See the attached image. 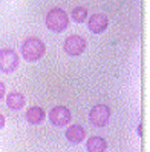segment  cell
<instances>
[{
	"label": "cell",
	"mask_w": 150,
	"mask_h": 152,
	"mask_svg": "<svg viewBox=\"0 0 150 152\" xmlns=\"http://www.w3.org/2000/svg\"><path fill=\"white\" fill-rule=\"evenodd\" d=\"M46 54V45L38 37H28L22 43V56L26 61H37Z\"/></svg>",
	"instance_id": "obj_1"
},
{
	"label": "cell",
	"mask_w": 150,
	"mask_h": 152,
	"mask_svg": "<svg viewBox=\"0 0 150 152\" xmlns=\"http://www.w3.org/2000/svg\"><path fill=\"white\" fill-rule=\"evenodd\" d=\"M45 23L48 26V29L54 31V32H63L69 26V15L64 10H61V8H57V6L51 8L46 14Z\"/></svg>",
	"instance_id": "obj_2"
},
{
	"label": "cell",
	"mask_w": 150,
	"mask_h": 152,
	"mask_svg": "<svg viewBox=\"0 0 150 152\" xmlns=\"http://www.w3.org/2000/svg\"><path fill=\"white\" fill-rule=\"evenodd\" d=\"M86 48H87V42L80 34H70L63 45V51L67 56H72V57L81 56L86 51Z\"/></svg>",
	"instance_id": "obj_3"
},
{
	"label": "cell",
	"mask_w": 150,
	"mask_h": 152,
	"mask_svg": "<svg viewBox=\"0 0 150 152\" xmlns=\"http://www.w3.org/2000/svg\"><path fill=\"white\" fill-rule=\"evenodd\" d=\"M19 54L11 48L0 49V71L5 74H11L19 68Z\"/></svg>",
	"instance_id": "obj_4"
},
{
	"label": "cell",
	"mask_w": 150,
	"mask_h": 152,
	"mask_svg": "<svg viewBox=\"0 0 150 152\" xmlns=\"http://www.w3.org/2000/svg\"><path fill=\"white\" fill-rule=\"evenodd\" d=\"M110 120V108L107 104L98 103L89 112V121L95 128H104Z\"/></svg>",
	"instance_id": "obj_5"
},
{
	"label": "cell",
	"mask_w": 150,
	"mask_h": 152,
	"mask_svg": "<svg viewBox=\"0 0 150 152\" xmlns=\"http://www.w3.org/2000/svg\"><path fill=\"white\" fill-rule=\"evenodd\" d=\"M48 118L54 126L61 128V126H66V124L70 123V120H72V112H70V109L67 108V106L57 104L49 111Z\"/></svg>",
	"instance_id": "obj_6"
},
{
	"label": "cell",
	"mask_w": 150,
	"mask_h": 152,
	"mask_svg": "<svg viewBox=\"0 0 150 152\" xmlns=\"http://www.w3.org/2000/svg\"><path fill=\"white\" fill-rule=\"evenodd\" d=\"M109 26V17L103 12H95L87 19V28L93 34H101L107 29Z\"/></svg>",
	"instance_id": "obj_7"
},
{
	"label": "cell",
	"mask_w": 150,
	"mask_h": 152,
	"mask_svg": "<svg viewBox=\"0 0 150 152\" xmlns=\"http://www.w3.org/2000/svg\"><path fill=\"white\" fill-rule=\"evenodd\" d=\"M64 135H66L69 143H72V145H78V143L84 141L87 132H86V129L81 126V124H72V126H69L66 129Z\"/></svg>",
	"instance_id": "obj_8"
},
{
	"label": "cell",
	"mask_w": 150,
	"mask_h": 152,
	"mask_svg": "<svg viewBox=\"0 0 150 152\" xmlns=\"http://www.w3.org/2000/svg\"><path fill=\"white\" fill-rule=\"evenodd\" d=\"M25 117H26V121H28L29 124L37 126V124H40L46 118V112H45L43 108H40V106H31V108L26 111Z\"/></svg>",
	"instance_id": "obj_9"
},
{
	"label": "cell",
	"mask_w": 150,
	"mask_h": 152,
	"mask_svg": "<svg viewBox=\"0 0 150 152\" xmlns=\"http://www.w3.org/2000/svg\"><path fill=\"white\" fill-rule=\"evenodd\" d=\"M26 103V98L22 92L19 91H11L6 95V106L12 111H20Z\"/></svg>",
	"instance_id": "obj_10"
},
{
	"label": "cell",
	"mask_w": 150,
	"mask_h": 152,
	"mask_svg": "<svg viewBox=\"0 0 150 152\" xmlns=\"http://www.w3.org/2000/svg\"><path fill=\"white\" fill-rule=\"evenodd\" d=\"M86 149H87V152H106V149H107V141L100 135H93L91 138H87Z\"/></svg>",
	"instance_id": "obj_11"
},
{
	"label": "cell",
	"mask_w": 150,
	"mask_h": 152,
	"mask_svg": "<svg viewBox=\"0 0 150 152\" xmlns=\"http://www.w3.org/2000/svg\"><path fill=\"white\" fill-rule=\"evenodd\" d=\"M70 15H72V20H74L75 23H84V20H87V15H89V12H87V8H86V6L78 5V6H75L74 10H72Z\"/></svg>",
	"instance_id": "obj_12"
},
{
	"label": "cell",
	"mask_w": 150,
	"mask_h": 152,
	"mask_svg": "<svg viewBox=\"0 0 150 152\" xmlns=\"http://www.w3.org/2000/svg\"><path fill=\"white\" fill-rule=\"evenodd\" d=\"M6 95V88H5V83L0 82V102H2V98Z\"/></svg>",
	"instance_id": "obj_13"
},
{
	"label": "cell",
	"mask_w": 150,
	"mask_h": 152,
	"mask_svg": "<svg viewBox=\"0 0 150 152\" xmlns=\"http://www.w3.org/2000/svg\"><path fill=\"white\" fill-rule=\"evenodd\" d=\"M5 117H3V115L2 114H0V129H2V128H5Z\"/></svg>",
	"instance_id": "obj_14"
},
{
	"label": "cell",
	"mask_w": 150,
	"mask_h": 152,
	"mask_svg": "<svg viewBox=\"0 0 150 152\" xmlns=\"http://www.w3.org/2000/svg\"><path fill=\"white\" fill-rule=\"evenodd\" d=\"M136 132H138V135H141V134H143V131H141V124H138V128H136Z\"/></svg>",
	"instance_id": "obj_15"
}]
</instances>
